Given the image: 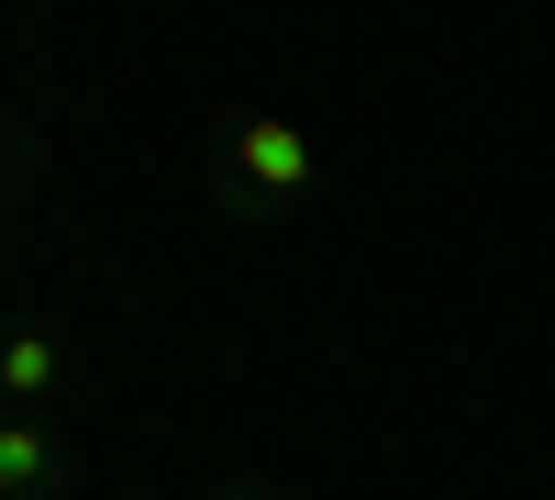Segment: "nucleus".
I'll return each instance as SVG.
<instances>
[{
	"instance_id": "obj_1",
	"label": "nucleus",
	"mask_w": 555,
	"mask_h": 500,
	"mask_svg": "<svg viewBox=\"0 0 555 500\" xmlns=\"http://www.w3.org/2000/svg\"><path fill=\"white\" fill-rule=\"evenodd\" d=\"M222 156H234V178H245L256 201H300V190H311V133H300L289 112H245Z\"/></svg>"
},
{
	"instance_id": "obj_2",
	"label": "nucleus",
	"mask_w": 555,
	"mask_h": 500,
	"mask_svg": "<svg viewBox=\"0 0 555 500\" xmlns=\"http://www.w3.org/2000/svg\"><path fill=\"white\" fill-rule=\"evenodd\" d=\"M0 489H12V500H44V489H56V434H44L34 412L0 423Z\"/></svg>"
},
{
	"instance_id": "obj_3",
	"label": "nucleus",
	"mask_w": 555,
	"mask_h": 500,
	"mask_svg": "<svg viewBox=\"0 0 555 500\" xmlns=\"http://www.w3.org/2000/svg\"><path fill=\"white\" fill-rule=\"evenodd\" d=\"M56 379H67L56 334H12V345H0V389H12L23 412H34V400H56Z\"/></svg>"
}]
</instances>
